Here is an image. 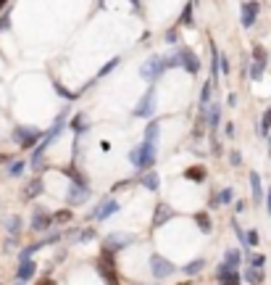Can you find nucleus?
Instances as JSON below:
<instances>
[{"label": "nucleus", "instance_id": "obj_1", "mask_svg": "<svg viewBox=\"0 0 271 285\" xmlns=\"http://www.w3.org/2000/svg\"><path fill=\"white\" fill-rule=\"evenodd\" d=\"M171 69V61L169 56H161V53H153V56H147L145 63L139 66V77H142L145 82H150V85H155L158 79H161L166 71Z\"/></svg>", "mask_w": 271, "mask_h": 285}, {"label": "nucleus", "instance_id": "obj_2", "mask_svg": "<svg viewBox=\"0 0 271 285\" xmlns=\"http://www.w3.org/2000/svg\"><path fill=\"white\" fill-rule=\"evenodd\" d=\"M155 159H158V143H150V140H142L139 145H135V148L129 151V161H132V167L142 169V172L153 169Z\"/></svg>", "mask_w": 271, "mask_h": 285}, {"label": "nucleus", "instance_id": "obj_3", "mask_svg": "<svg viewBox=\"0 0 271 285\" xmlns=\"http://www.w3.org/2000/svg\"><path fill=\"white\" fill-rule=\"evenodd\" d=\"M63 127H66V114H61L58 119H55V124L42 135V140L37 143V148H34V153H32V167H34V169H40V167H42V156H45V151H48V145H53V143L61 137Z\"/></svg>", "mask_w": 271, "mask_h": 285}, {"label": "nucleus", "instance_id": "obj_4", "mask_svg": "<svg viewBox=\"0 0 271 285\" xmlns=\"http://www.w3.org/2000/svg\"><path fill=\"white\" fill-rule=\"evenodd\" d=\"M169 61H171V66H182V69L187 71V74H198V71L203 69L200 58L195 56V53H192L190 48H176V50H171Z\"/></svg>", "mask_w": 271, "mask_h": 285}, {"label": "nucleus", "instance_id": "obj_5", "mask_svg": "<svg viewBox=\"0 0 271 285\" xmlns=\"http://www.w3.org/2000/svg\"><path fill=\"white\" fill-rule=\"evenodd\" d=\"M13 140L21 145V148H37V143L42 140V132L37 127H16L13 130Z\"/></svg>", "mask_w": 271, "mask_h": 285}, {"label": "nucleus", "instance_id": "obj_6", "mask_svg": "<svg viewBox=\"0 0 271 285\" xmlns=\"http://www.w3.org/2000/svg\"><path fill=\"white\" fill-rule=\"evenodd\" d=\"M153 111H155V85H150L145 90V95L137 100L135 106V116L139 119H153Z\"/></svg>", "mask_w": 271, "mask_h": 285}, {"label": "nucleus", "instance_id": "obj_7", "mask_svg": "<svg viewBox=\"0 0 271 285\" xmlns=\"http://www.w3.org/2000/svg\"><path fill=\"white\" fill-rule=\"evenodd\" d=\"M111 256H114V254L106 248L103 256H100V262H98V272H100V278H103L106 285H119V275L114 270V259H111Z\"/></svg>", "mask_w": 271, "mask_h": 285}, {"label": "nucleus", "instance_id": "obj_8", "mask_svg": "<svg viewBox=\"0 0 271 285\" xmlns=\"http://www.w3.org/2000/svg\"><path fill=\"white\" fill-rule=\"evenodd\" d=\"M150 272H153V278H155V280H166L169 275L176 272V267H174L169 259H163V256L153 254V256H150Z\"/></svg>", "mask_w": 271, "mask_h": 285}, {"label": "nucleus", "instance_id": "obj_9", "mask_svg": "<svg viewBox=\"0 0 271 285\" xmlns=\"http://www.w3.org/2000/svg\"><path fill=\"white\" fill-rule=\"evenodd\" d=\"M132 243H135V235H129V233H111L106 238V248L111 254H116V251H121V248H127Z\"/></svg>", "mask_w": 271, "mask_h": 285}, {"label": "nucleus", "instance_id": "obj_10", "mask_svg": "<svg viewBox=\"0 0 271 285\" xmlns=\"http://www.w3.org/2000/svg\"><path fill=\"white\" fill-rule=\"evenodd\" d=\"M116 211H119V201H116V198H106L100 206L92 209L90 219H95V222H103V219H108L111 214H116Z\"/></svg>", "mask_w": 271, "mask_h": 285}, {"label": "nucleus", "instance_id": "obj_11", "mask_svg": "<svg viewBox=\"0 0 271 285\" xmlns=\"http://www.w3.org/2000/svg\"><path fill=\"white\" fill-rule=\"evenodd\" d=\"M258 11H261V3H256V0H245V3H242V16H240V21H242V26H245V29H250V26L256 24Z\"/></svg>", "mask_w": 271, "mask_h": 285}, {"label": "nucleus", "instance_id": "obj_12", "mask_svg": "<svg viewBox=\"0 0 271 285\" xmlns=\"http://www.w3.org/2000/svg\"><path fill=\"white\" fill-rule=\"evenodd\" d=\"M216 278H219L221 285H240L242 275H240L237 270H232V267H227V264L221 262V264L216 267Z\"/></svg>", "mask_w": 271, "mask_h": 285}, {"label": "nucleus", "instance_id": "obj_13", "mask_svg": "<svg viewBox=\"0 0 271 285\" xmlns=\"http://www.w3.org/2000/svg\"><path fill=\"white\" fill-rule=\"evenodd\" d=\"M53 222H55V217L48 214L45 209H37L34 214H32V230H34V233H45V230H48Z\"/></svg>", "mask_w": 271, "mask_h": 285}, {"label": "nucleus", "instance_id": "obj_14", "mask_svg": "<svg viewBox=\"0 0 271 285\" xmlns=\"http://www.w3.org/2000/svg\"><path fill=\"white\" fill-rule=\"evenodd\" d=\"M87 198H90V185H77V182H71V188H69V206H82Z\"/></svg>", "mask_w": 271, "mask_h": 285}, {"label": "nucleus", "instance_id": "obj_15", "mask_svg": "<svg viewBox=\"0 0 271 285\" xmlns=\"http://www.w3.org/2000/svg\"><path fill=\"white\" fill-rule=\"evenodd\" d=\"M34 272H37V264L32 259H24V262H18V270H16V280L18 283H26V280H32L34 278Z\"/></svg>", "mask_w": 271, "mask_h": 285}, {"label": "nucleus", "instance_id": "obj_16", "mask_svg": "<svg viewBox=\"0 0 271 285\" xmlns=\"http://www.w3.org/2000/svg\"><path fill=\"white\" fill-rule=\"evenodd\" d=\"M171 217H174V209L169 204H158L155 206V214H153V227H163Z\"/></svg>", "mask_w": 271, "mask_h": 285}, {"label": "nucleus", "instance_id": "obj_17", "mask_svg": "<svg viewBox=\"0 0 271 285\" xmlns=\"http://www.w3.org/2000/svg\"><path fill=\"white\" fill-rule=\"evenodd\" d=\"M205 116H208V127H211V130L219 132V124H221V106L211 100V103L205 106Z\"/></svg>", "mask_w": 271, "mask_h": 285}, {"label": "nucleus", "instance_id": "obj_18", "mask_svg": "<svg viewBox=\"0 0 271 285\" xmlns=\"http://www.w3.org/2000/svg\"><path fill=\"white\" fill-rule=\"evenodd\" d=\"M242 280H245L248 285H261L264 283V270H261V267H245V270H242Z\"/></svg>", "mask_w": 271, "mask_h": 285}, {"label": "nucleus", "instance_id": "obj_19", "mask_svg": "<svg viewBox=\"0 0 271 285\" xmlns=\"http://www.w3.org/2000/svg\"><path fill=\"white\" fill-rule=\"evenodd\" d=\"M219 77H221V53L211 42V79L216 82V87H219Z\"/></svg>", "mask_w": 271, "mask_h": 285}, {"label": "nucleus", "instance_id": "obj_20", "mask_svg": "<svg viewBox=\"0 0 271 285\" xmlns=\"http://www.w3.org/2000/svg\"><path fill=\"white\" fill-rule=\"evenodd\" d=\"M139 182H142L147 190H153V193L161 188V177H158V172H155V169H145L142 174H139Z\"/></svg>", "mask_w": 271, "mask_h": 285}, {"label": "nucleus", "instance_id": "obj_21", "mask_svg": "<svg viewBox=\"0 0 271 285\" xmlns=\"http://www.w3.org/2000/svg\"><path fill=\"white\" fill-rule=\"evenodd\" d=\"M250 193H253V204H261L264 201V185H261V174L258 172H250Z\"/></svg>", "mask_w": 271, "mask_h": 285}, {"label": "nucleus", "instance_id": "obj_22", "mask_svg": "<svg viewBox=\"0 0 271 285\" xmlns=\"http://www.w3.org/2000/svg\"><path fill=\"white\" fill-rule=\"evenodd\" d=\"M158 135H161V122H158V119H147V127H145V140L158 143Z\"/></svg>", "mask_w": 271, "mask_h": 285}, {"label": "nucleus", "instance_id": "obj_23", "mask_svg": "<svg viewBox=\"0 0 271 285\" xmlns=\"http://www.w3.org/2000/svg\"><path fill=\"white\" fill-rule=\"evenodd\" d=\"M205 167H187L184 169V180H190V182H205Z\"/></svg>", "mask_w": 271, "mask_h": 285}, {"label": "nucleus", "instance_id": "obj_24", "mask_svg": "<svg viewBox=\"0 0 271 285\" xmlns=\"http://www.w3.org/2000/svg\"><path fill=\"white\" fill-rule=\"evenodd\" d=\"M87 127H90V122H87L85 114H77V116L71 119V132H74V135H85Z\"/></svg>", "mask_w": 271, "mask_h": 285}, {"label": "nucleus", "instance_id": "obj_25", "mask_svg": "<svg viewBox=\"0 0 271 285\" xmlns=\"http://www.w3.org/2000/svg\"><path fill=\"white\" fill-rule=\"evenodd\" d=\"M240 262H242V251H240V248H229V251L224 254V264L232 267V270H237Z\"/></svg>", "mask_w": 271, "mask_h": 285}, {"label": "nucleus", "instance_id": "obj_26", "mask_svg": "<svg viewBox=\"0 0 271 285\" xmlns=\"http://www.w3.org/2000/svg\"><path fill=\"white\" fill-rule=\"evenodd\" d=\"M264 71H266V61H256L253 58V63H250V79L261 82V79H264Z\"/></svg>", "mask_w": 271, "mask_h": 285}, {"label": "nucleus", "instance_id": "obj_27", "mask_svg": "<svg viewBox=\"0 0 271 285\" xmlns=\"http://www.w3.org/2000/svg\"><path fill=\"white\" fill-rule=\"evenodd\" d=\"M213 85H216L213 79H208V82L203 85V90H200V108H205V106L211 103V98H213Z\"/></svg>", "mask_w": 271, "mask_h": 285}, {"label": "nucleus", "instance_id": "obj_28", "mask_svg": "<svg viewBox=\"0 0 271 285\" xmlns=\"http://www.w3.org/2000/svg\"><path fill=\"white\" fill-rule=\"evenodd\" d=\"M195 225H198V227L203 230V233H211V230H213L208 211H198V214H195Z\"/></svg>", "mask_w": 271, "mask_h": 285}, {"label": "nucleus", "instance_id": "obj_29", "mask_svg": "<svg viewBox=\"0 0 271 285\" xmlns=\"http://www.w3.org/2000/svg\"><path fill=\"white\" fill-rule=\"evenodd\" d=\"M40 193H42V180H32L29 185L24 188V198H26V201H29V198H37Z\"/></svg>", "mask_w": 271, "mask_h": 285}, {"label": "nucleus", "instance_id": "obj_30", "mask_svg": "<svg viewBox=\"0 0 271 285\" xmlns=\"http://www.w3.org/2000/svg\"><path fill=\"white\" fill-rule=\"evenodd\" d=\"M195 8H198V5H195V3H187L184 5V11H182V26H195V21H192V11H195Z\"/></svg>", "mask_w": 271, "mask_h": 285}, {"label": "nucleus", "instance_id": "obj_31", "mask_svg": "<svg viewBox=\"0 0 271 285\" xmlns=\"http://www.w3.org/2000/svg\"><path fill=\"white\" fill-rule=\"evenodd\" d=\"M269 132H271V108H266L264 111V119H261V137H269Z\"/></svg>", "mask_w": 271, "mask_h": 285}, {"label": "nucleus", "instance_id": "obj_32", "mask_svg": "<svg viewBox=\"0 0 271 285\" xmlns=\"http://www.w3.org/2000/svg\"><path fill=\"white\" fill-rule=\"evenodd\" d=\"M203 267H205V259H195V262H190V264L184 267V272H187V275H190V278H192V275L203 272Z\"/></svg>", "mask_w": 271, "mask_h": 285}, {"label": "nucleus", "instance_id": "obj_33", "mask_svg": "<svg viewBox=\"0 0 271 285\" xmlns=\"http://www.w3.org/2000/svg\"><path fill=\"white\" fill-rule=\"evenodd\" d=\"M119 63H121V58H111V61L106 63V66H103V69L98 71V79H103V77H106V74H111V71H114V69L119 66Z\"/></svg>", "mask_w": 271, "mask_h": 285}, {"label": "nucleus", "instance_id": "obj_34", "mask_svg": "<svg viewBox=\"0 0 271 285\" xmlns=\"http://www.w3.org/2000/svg\"><path fill=\"white\" fill-rule=\"evenodd\" d=\"M219 201H221V206L232 204V201H235V188H224V190L219 193Z\"/></svg>", "mask_w": 271, "mask_h": 285}, {"label": "nucleus", "instance_id": "obj_35", "mask_svg": "<svg viewBox=\"0 0 271 285\" xmlns=\"http://www.w3.org/2000/svg\"><path fill=\"white\" fill-rule=\"evenodd\" d=\"M248 264H250V267H261V270H264L266 256H264V254H248Z\"/></svg>", "mask_w": 271, "mask_h": 285}, {"label": "nucleus", "instance_id": "obj_36", "mask_svg": "<svg viewBox=\"0 0 271 285\" xmlns=\"http://www.w3.org/2000/svg\"><path fill=\"white\" fill-rule=\"evenodd\" d=\"M24 169H26L24 161H11V164H8V174H11V177H18Z\"/></svg>", "mask_w": 271, "mask_h": 285}, {"label": "nucleus", "instance_id": "obj_37", "mask_svg": "<svg viewBox=\"0 0 271 285\" xmlns=\"http://www.w3.org/2000/svg\"><path fill=\"white\" fill-rule=\"evenodd\" d=\"M5 227H8V233H11V235H18V230H21V219H18V217H11V219L5 222Z\"/></svg>", "mask_w": 271, "mask_h": 285}, {"label": "nucleus", "instance_id": "obj_38", "mask_svg": "<svg viewBox=\"0 0 271 285\" xmlns=\"http://www.w3.org/2000/svg\"><path fill=\"white\" fill-rule=\"evenodd\" d=\"M79 243H90V241H95V230L87 227V230H79V238H77Z\"/></svg>", "mask_w": 271, "mask_h": 285}, {"label": "nucleus", "instance_id": "obj_39", "mask_svg": "<svg viewBox=\"0 0 271 285\" xmlns=\"http://www.w3.org/2000/svg\"><path fill=\"white\" fill-rule=\"evenodd\" d=\"M55 222H58V225H63V222H69V219H71V209H61V211H55Z\"/></svg>", "mask_w": 271, "mask_h": 285}, {"label": "nucleus", "instance_id": "obj_40", "mask_svg": "<svg viewBox=\"0 0 271 285\" xmlns=\"http://www.w3.org/2000/svg\"><path fill=\"white\" fill-rule=\"evenodd\" d=\"M253 58H256V61H266V63H269V53L261 48V45H256V48H253Z\"/></svg>", "mask_w": 271, "mask_h": 285}, {"label": "nucleus", "instance_id": "obj_41", "mask_svg": "<svg viewBox=\"0 0 271 285\" xmlns=\"http://www.w3.org/2000/svg\"><path fill=\"white\" fill-rule=\"evenodd\" d=\"M229 164H232V167H240V164H242V153L240 151H229Z\"/></svg>", "mask_w": 271, "mask_h": 285}, {"label": "nucleus", "instance_id": "obj_42", "mask_svg": "<svg viewBox=\"0 0 271 285\" xmlns=\"http://www.w3.org/2000/svg\"><path fill=\"white\" fill-rule=\"evenodd\" d=\"M211 153H213V156H221V143H219L216 135L211 137Z\"/></svg>", "mask_w": 271, "mask_h": 285}, {"label": "nucleus", "instance_id": "obj_43", "mask_svg": "<svg viewBox=\"0 0 271 285\" xmlns=\"http://www.w3.org/2000/svg\"><path fill=\"white\" fill-rule=\"evenodd\" d=\"M258 241H261L258 230H250V233H248V246H258Z\"/></svg>", "mask_w": 271, "mask_h": 285}, {"label": "nucleus", "instance_id": "obj_44", "mask_svg": "<svg viewBox=\"0 0 271 285\" xmlns=\"http://www.w3.org/2000/svg\"><path fill=\"white\" fill-rule=\"evenodd\" d=\"M176 40H179V32H176V29H169V32H166V42H169V45H174Z\"/></svg>", "mask_w": 271, "mask_h": 285}, {"label": "nucleus", "instance_id": "obj_45", "mask_svg": "<svg viewBox=\"0 0 271 285\" xmlns=\"http://www.w3.org/2000/svg\"><path fill=\"white\" fill-rule=\"evenodd\" d=\"M221 206V201H219V193H213V196L208 198V209H219Z\"/></svg>", "mask_w": 271, "mask_h": 285}, {"label": "nucleus", "instance_id": "obj_46", "mask_svg": "<svg viewBox=\"0 0 271 285\" xmlns=\"http://www.w3.org/2000/svg\"><path fill=\"white\" fill-rule=\"evenodd\" d=\"M229 71H232V69H229V58L221 53V74H229Z\"/></svg>", "mask_w": 271, "mask_h": 285}, {"label": "nucleus", "instance_id": "obj_47", "mask_svg": "<svg viewBox=\"0 0 271 285\" xmlns=\"http://www.w3.org/2000/svg\"><path fill=\"white\" fill-rule=\"evenodd\" d=\"M224 135H227V137H235L237 132H235V124H232V122H227V127H224Z\"/></svg>", "mask_w": 271, "mask_h": 285}, {"label": "nucleus", "instance_id": "obj_48", "mask_svg": "<svg viewBox=\"0 0 271 285\" xmlns=\"http://www.w3.org/2000/svg\"><path fill=\"white\" fill-rule=\"evenodd\" d=\"M8 24H11V11H5V16L0 19V29H5Z\"/></svg>", "mask_w": 271, "mask_h": 285}, {"label": "nucleus", "instance_id": "obj_49", "mask_svg": "<svg viewBox=\"0 0 271 285\" xmlns=\"http://www.w3.org/2000/svg\"><path fill=\"white\" fill-rule=\"evenodd\" d=\"M55 90H58V95H61V98H69V100L74 98V93H69V90H63L61 85H55Z\"/></svg>", "mask_w": 271, "mask_h": 285}, {"label": "nucleus", "instance_id": "obj_50", "mask_svg": "<svg viewBox=\"0 0 271 285\" xmlns=\"http://www.w3.org/2000/svg\"><path fill=\"white\" fill-rule=\"evenodd\" d=\"M227 106H232V108L237 106V95H235V93H229V95H227Z\"/></svg>", "mask_w": 271, "mask_h": 285}, {"label": "nucleus", "instance_id": "obj_51", "mask_svg": "<svg viewBox=\"0 0 271 285\" xmlns=\"http://www.w3.org/2000/svg\"><path fill=\"white\" fill-rule=\"evenodd\" d=\"M266 206H269V214H271V188L266 190Z\"/></svg>", "mask_w": 271, "mask_h": 285}, {"label": "nucleus", "instance_id": "obj_52", "mask_svg": "<svg viewBox=\"0 0 271 285\" xmlns=\"http://www.w3.org/2000/svg\"><path fill=\"white\" fill-rule=\"evenodd\" d=\"M5 3H8V0H0V11H3V5H5Z\"/></svg>", "mask_w": 271, "mask_h": 285}, {"label": "nucleus", "instance_id": "obj_53", "mask_svg": "<svg viewBox=\"0 0 271 285\" xmlns=\"http://www.w3.org/2000/svg\"><path fill=\"white\" fill-rule=\"evenodd\" d=\"M40 285H55V283H53V280H48V283H40Z\"/></svg>", "mask_w": 271, "mask_h": 285}, {"label": "nucleus", "instance_id": "obj_54", "mask_svg": "<svg viewBox=\"0 0 271 285\" xmlns=\"http://www.w3.org/2000/svg\"><path fill=\"white\" fill-rule=\"evenodd\" d=\"M190 3H195V5H198V3H200V0H190Z\"/></svg>", "mask_w": 271, "mask_h": 285}, {"label": "nucleus", "instance_id": "obj_55", "mask_svg": "<svg viewBox=\"0 0 271 285\" xmlns=\"http://www.w3.org/2000/svg\"><path fill=\"white\" fill-rule=\"evenodd\" d=\"M98 5H103V0H98Z\"/></svg>", "mask_w": 271, "mask_h": 285}, {"label": "nucleus", "instance_id": "obj_56", "mask_svg": "<svg viewBox=\"0 0 271 285\" xmlns=\"http://www.w3.org/2000/svg\"><path fill=\"white\" fill-rule=\"evenodd\" d=\"M18 285H21V283H18Z\"/></svg>", "mask_w": 271, "mask_h": 285}, {"label": "nucleus", "instance_id": "obj_57", "mask_svg": "<svg viewBox=\"0 0 271 285\" xmlns=\"http://www.w3.org/2000/svg\"><path fill=\"white\" fill-rule=\"evenodd\" d=\"M219 285H221V283H219Z\"/></svg>", "mask_w": 271, "mask_h": 285}]
</instances>
